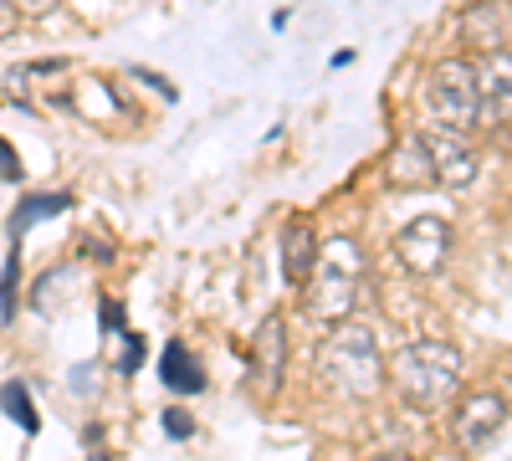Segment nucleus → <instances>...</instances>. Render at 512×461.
Returning a JSON list of instances; mask_svg holds the SVG:
<instances>
[{"label": "nucleus", "mask_w": 512, "mask_h": 461, "mask_svg": "<svg viewBox=\"0 0 512 461\" xmlns=\"http://www.w3.org/2000/svg\"><path fill=\"white\" fill-rule=\"evenodd\" d=\"M384 175H390V185H400V190H425V185H436L431 154H425L420 134H415V139H405V144L390 154V164H384Z\"/></svg>", "instance_id": "11"}, {"label": "nucleus", "mask_w": 512, "mask_h": 461, "mask_svg": "<svg viewBox=\"0 0 512 461\" xmlns=\"http://www.w3.org/2000/svg\"><path fill=\"white\" fill-rule=\"evenodd\" d=\"M425 113H431V123H441V129H472V123H482V103H477V72L466 57H446L431 82H425Z\"/></svg>", "instance_id": "4"}, {"label": "nucleus", "mask_w": 512, "mask_h": 461, "mask_svg": "<svg viewBox=\"0 0 512 461\" xmlns=\"http://www.w3.org/2000/svg\"><path fill=\"white\" fill-rule=\"evenodd\" d=\"M477 72V103L487 123H507L512 118V47L507 52H487L472 62Z\"/></svg>", "instance_id": "9"}, {"label": "nucleus", "mask_w": 512, "mask_h": 461, "mask_svg": "<svg viewBox=\"0 0 512 461\" xmlns=\"http://www.w3.org/2000/svg\"><path fill=\"white\" fill-rule=\"evenodd\" d=\"M11 6H16L21 16H52V11L62 6V0H11Z\"/></svg>", "instance_id": "21"}, {"label": "nucleus", "mask_w": 512, "mask_h": 461, "mask_svg": "<svg viewBox=\"0 0 512 461\" xmlns=\"http://www.w3.org/2000/svg\"><path fill=\"white\" fill-rule=\"evenodd\" d=\"M144 364V339L139 333H123V354H118V374H134Z\"/></svg>", "instance_id": "16"}, {"label": "nucleus", "mask_w": 512, "mask_h": 461, "mask_svg": "<svg viewBox=\"0 0 512 461\" xmlns=\"http://www.w3.org/2000/svg\"><path fill=\"white\" fill-rule=\"evenodd\" d=\"M164 431L175 436V441H190L195 436V421H190L185 410H164Z\"/></svg>", "instance_id": "19"}, {"label": "nucleus", "mask_w": 512, "mask_h": 461, "mask_svg": "<svg viewBox=\"0 0 512 461\" xmlns=\"http://www.w3.org/2000/svg\"><path fill=\"white\" fill-rule=\"evenodd\" d=\"M507 426V400L502 390H472V395H461L456 415H451V436L461 451H482L502 436Z\"/></svg>", "instance_id": "5"}, {"label": "nucleus", "mask_w": 512, "mask_h": 461, "mask_svg": "<svg viewBox=\"0 0 512 461\" xmlns=\"http://www.w3.org/2000/svg\"><path fill=\"white\" fill-rule=\"evenodd\" d=\"M446 251H451V226L441 216H415L400 236H395V257L405 262V272L415 277H436L446 267Z\"/></svg>", "instance_id": "7"}, {"label": "nucleus", "mask_w": 512, "mask_h": 461, "mask_svg": "<svg viewBox=\"0 0 512 461\" xmlns=\"http://www.w3.org/2000/svg\"><path fill=\"white\" fill-rule=\"evenodd\" d=\"M461 36H466V52H507L512 47V0H477L466 6L461 16Z\"/></svg>", "instance_id": "8"}, {"label": "nucleus", "mask_w": 512, "mask_h": 461, "mask_svg": "<svg viewBox=\"0 0 512 461\" xmlns=\"http://www.w3.org/2000/svg\"><path fill=\"white\" fill-rule=\"evenodd\" d=\"M98 328H103V333H123V303L108 298V303L98 308Z\"/></svg>", "instance_id": "20"}, {"label": "nucleus", "mask_w": 512, "mask_h": 461, "mask_svg": "<svg viewBox=\"0 0 512 461\" xmlns=\"http://www.w3.org/2000/svg\"><path fill=\"white\" fill-rule=\"evenodd\" d=\"M318 369H323V385H333L349 400H374L384 390V354L374 344V333L364 323H349V318L333 323Z\"/></svg>", "instance_id": "3"}, {"label": "nucleus", "mask_w": 512, "mask_h": 461, "mask_svg": "<svg viewBox=\"0 0 512 461\" xmlns=\"http://www.w3.org/2000/svg\"><path fill=\"white\" fill-rule=\"evenodd\" d=\"M0 410L11 415V421L26 431V436H36L41 431V415H36V405H31V390L21 385V380H11L6 390H0Z\"/></svg>", "instance_id": "15"}, {"label": "nucleus", "mask_w": 512, "mask_h": 461, "mask_svg": "<svg viewBox=\"0 0 512 461\" xmlns=\"http://www.w3.org/2000/svg\"><path fill=\"white\" fill-rule=\"evenodd\" d=\"M390 380L410 410L431 415L461 390V349L446 339H415L390 359Z\"/></svg>", "instance_id": "2"}, {"label": "nucleus", "mask_w": 512, "mask_h": 461, "mask_svg": "<svg viewBox=\"0 0 512 461\" xmlns=\"http://www.w3.org/2000/svg\"><path fill=\"white\" fill-rule=\"evenodd\" d=\"M98 461H103V456H98Z\"/></svg>", "instance_id": "24"}, {"label": "nucleus", "mask_w": 512, "mask_h": 461, "mask_svg": "<svg viewBox=\"0 0 512 461\" xmlns=\"http://www.w3.org/2000/svg\"><path fill=\"white\" fill-rule=\"evenodd\" d=\"M16 26H21V11L11 6V0H0V41L16 36Z\"/></svg>", "instance_id": "22"}, {"label": "nucleus", "mask_w": 512, "mask_h": 461, "mask_svg": "<svg viewBox=\"0 0 512 461\" xmlns=\"http://www.w3.org/2000/svg\"><path fill=\"white\" fill-rule=\"evenodd\" d=\"M16 262H21V257H11V262H6V277H0V318L16 313V303H11V298H16Z\"/></svg>", "instance_id": "17"}, {"label": "nucleus", "mask_w": 512, "mask_h": 461, "mask_svg": "<svg viewBox=\"0 0 512 461\" xmlns=\"http://www.w3.org/2000/svg\"><path fill=\"white\" fill-rule=\"evenodd\" d=\"M16 180H21V154L0 139V185H16Z\"/></svg>", "instance_id": "18"}, {"label": "nucleus", "mask_w": 512, "mask_h": 461, "mask_svg": "<svg viewBox=\"0 0 512 461\" xmlns=\"http://www.w3.org/2000/svg\"><path fill=\"white\" fill-rule=\"evenodd\" d=\"M313 262H318V236H313V226H308V221H287V226H282V272H287V282L303 287L308 272H313Z\"/></svg>", "instance_id": "12"}, {"label": "nucleus", "mask_w": 512, "mask_h": 461, "mask_svg": "<svg viewBox=\"0 0 512 461\" xmlns=\"http://www.w3.org/2000/svg\"><path fill=\"white\" fill-rule=\"evenodd\" d=\"M364 292V251L354 236H328L318 241V262L303 282V313L318 323H344L359 308Z\"/></svg>", "instance_id": "1"}, {"label": "nucleus", "mask_w": 512, "mask_h": 461, "mask_svg": "<svg viewBox=\"0 0 512 461\" xmlns=\"http://www.w3.org/2000/svg\"><path fill=\"white\" fill-rule=\"evenodd\" d=\"M159 380H164V390H175V395H200L205 390V369H200V359L185 344H169L164 359H159Z\"/></svg>", "instance_id": "13"}, {"label": "nucleus", "mask_w": 512, "mask_h": 461, "mask_svg": "<svg viewBox=\"0 0 512 461\" xmlns=\"http://www.w3.org/2000/svg\"><path fill=\"white\" fill-rule=\"evenodd\" d=\"M67 211H72V195H21V205L11 211V236H26L36 221L67 216Z\"/></svg>", "instance_id": "14"}, {"label": "nucleus", "mask_w": 512, "mask_h": 461, "mask_svg": "<svg viewBox=\"0 0 512 461\" xmlns=\"http://www.w3.org/2000/svg\"><path fill=\"white\" fill-rule=\"evenodd\" d=\"M502 400H507V410H512V390H507V395H502Z\"/></svg>", "instance_id": "23"}, {"label": "nucleus", "mask_w": 512, "mask_h": 461, "mask_svg": "<svg viewBox=\"0 0 512 461\" xmlns=\"http://www.w3.org/2000/svg\"><path fill=\"white\" fill-rule=\"evenodd\" d=\"M420 144H425V154H431V170H436V185H446V190H466L477 180V170H482V159H477V149H472V139H466L461 129H425L420 134Z\"/></svg>", "instance_id": "6"}, {"label": "nucleus", "mask_w": 512, "mask_h": 461, "mask_svg": "<svg viewBox=\"0 0 512 461\" xmlns=\"http://www.w3.org/2000/svg\"><path fill=\"white\" fill-rule=\"evenodd\" d=\"M256 385L262 390H277L282 385V369H287V323L282 318H267L262 328H256Z\"/></svg>", "instance_id": "10"}]
</instances>
